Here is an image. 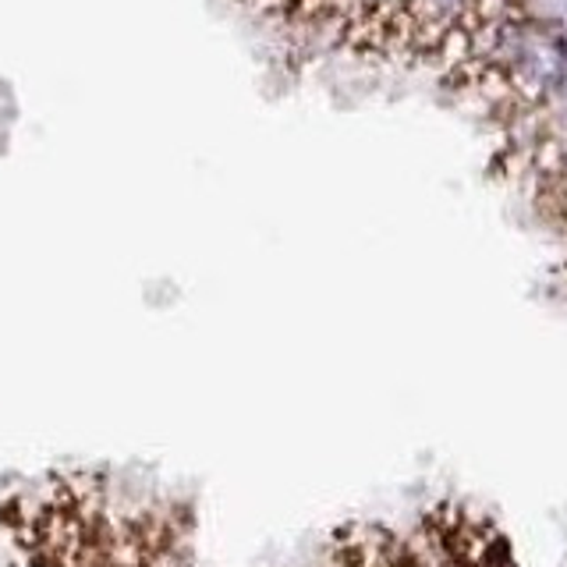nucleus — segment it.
<instances>
[{"label":"nucleus","mask_w":567,"mask_h":567,"mask_svg":"<svg viewBox=\"0 0 567 567\" xmlns=\"http://www.w3.org/2000/svg\"><path fill=\"white\" fill-rule=\"evenodd\" d=\"M404 4L408 0H351L348 18H354V35H362L369 47H380L383 32L401 14Z\"/></svg>","instance_id":"obj_1"}]
</instances>
